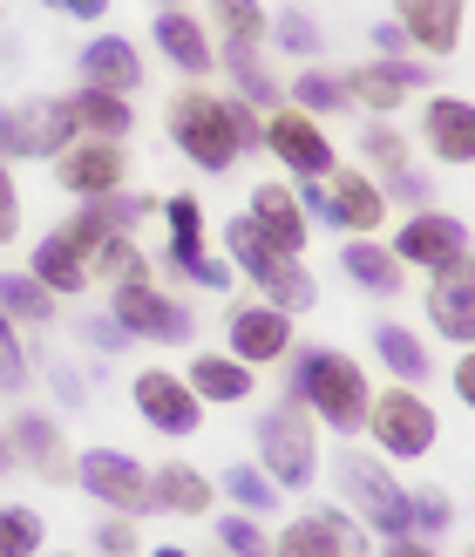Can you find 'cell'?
<instances>
[{
    "mask_svg": "<svg viewBox=\"0 0 475 557\" xmlns=\"http://www.w3.org/2000/svg\"><path fill=\"white\" fill-rule=\"evenodd\" d=\"M380 190H387V205H408V211H428V205H435V177H428V171H414V163L387 171Z\"/></svg>",
    "mask_w": 475,
    "mask_h": 557,
    "instance_id": "cell-44",
    "label": "cell"
},
{
    "mask_svg": "<svg viewBox=\"0 0 475 557\" xmlns=\"http://www.w3.org/2000/svg\"><path fill=\"white\" fill-rule=\"evenodd\" d=\"M27 381H35V360H27V347H21V326L0 320V395H21Z\"/></svg>",
    "mask_w": 475,
    "mask_h": 557,
    "instance_id": "cell-43",
    "label": "cell"
},
{
    "mask_svg": "<svg viewBox=\"0 0 475 557\" xmlns=\"http://www.w3.org/2000/svg\"><path fill=\"white\" fill-rule=\"evenodd\" d=\"M340 272L353 278L360 293H374V299H395V293H401V278H408L401 259L387 252L380 238H347V245H340Z\"/></svg>",
    "mask_w": 475,
    "mask_h": 557,
    "instance_id": "cell-27",
    "label": "cell"
},
{
    "mask_svg": "<svg viewBox=\"0 0 475 557\" xmlns=\"http://www.w3.org/2000/svg\"><path fill=\"white\" fill-rule=\"evenodd\" d=\"M422 306H428V326H435L449 347H475V252L455 259V265H441V272L428 278Z\"/></svg>",
    "mask_w": 475,
    "mask_h": 557,
    "instance_id": "cell-15",
    "label": "cell"
},
{
    "mask_svg": "<svg viewBox=\"0 0 475 557\" xmlns=\"http://www.w3.org/2000/svg\"><path fill=\"white\" fill-rule=\"evenodd\" d=\"M27 272L41 278V286L54 293V299H75V293H89V259L75 252V245L62 238V232H48L41 245H35V259H27Z\"/></svg>",
    "mask_w": 475,
    "mask_h": 557,
    "instance_id": "cell-29",
    "label": "cell"
},
{
    "mask_svg": "<svg viewBox=\"0 0 475 557\" xmlns=\"http://www.w3.org/2000/svg\"><path fill=\"white\" fill-rule=\"evenodd\" d=\"M217 544H225L232 557H272V537H265V523H259V517H245V510L217 517Z\"/></svg>",
    "mask_w": 475,
    "mask_h": 557,
    "instance_id": "cell-42",
    "label": "cell"
},
{
    "mask_svg": "<svg viewBox=\"0 0 475 557\" xmlns=\"http://www.w3.org/2000/svg\"><path fill=\"white\" fill-rule=\"evenodd\" d=\"M150 557H190V550H184V544H157Z\"/></svg>",
    "mask_w": 475,
    "mask_h": 557,
    "instance_id": "cell-58",
    "label": "cell"
},
{
    "mask_svg": "<svg viewBox=\"0 0 475 557\" xmlns=\"http://www.w3.org/2000/svg\"><path fill=\"white\" fill-rule=\"evenodd\" d=\"M272 48H286V54H299V62H313V54H320V21L313 14H305V8H286V14H272V35H265Z\"/></svg>",
    "mask_w": 475,
    "mask_h": 557,
    "instance_id": "cell-39",
    "label": "cell"
},
{
    "mask_svg": "<svg viewBox=\"0 0 475 557\" xmlns=\"http://www.w3.org/2000/svg\"><path fill=\"white\" fill-rule=\"evenodd\" d=\"M171 265L190 278V286H204V293H225L232 286V259H211L204 245H198V252H171Z\"/></svg>",
    "mask_w": 475,
    "mask_h": 557,
    "instance_id": "cell-45",
    "label": "cell"
},
{
    "mask_svg": "<svg viewBox=\"0 0 475 557\" xmlns=\"http://www.w3.org/2000/svg\"><path fill=\"white\" fill-rule=\"evenodd\" d=\"M41 8L68 14V21H102V14H109V0H41Z\"/></svg>",
    "mask_w": 475,
    "mask_h": 557,
    "instance_id": "cell-54",
    "label": "cell"
},
{
    "mask_svg": "<svg viewBox=\"0 0 475 557\" xmlns=\"http://www.w3.org/2000/svg\"><path fill=\"white\" fill-rule=\"evenodd\" d=\"M68 116H75V136H96V144H123V136L136 129L129 96H109V89H75Z\"/></svg>",
    "mask_w": 475,
    "mask_h": 557,
    "instance_id": "cell-28",
    "label": "cell"
},
{
    "mask_svg": "<svg viewBox=\"0 0 475 557\" xmlns=\"http://www.w3.org/2000/svg\"><path fill=\"white\" fill-rule=\"evenodd\" d=\"M251 225H259L278 252H299L305 259V238H313V218L299 211V198H292V184L286 177H265V184H251Z\"/></svg>",
    "mask_w": 475,
    "mask_h": 557,
    "instance_id": "cell-21",
    "label": "cell"
},
{
    "mask_svg": "<svg viewBox=\"0 0 475 557\" xmlns=\"http://www.w3.org/2000/svg\"><path fill=\"white\" fill-rule=\"evenodd\" d=\"M54 387H62V401H82V381H75V368H54Z\"/></svg>",
    "mask_w": 475,
    "mask_h": 557,
    "instance_id": "cell-56",
    "label": "cell"
},
{
    "mask_svg": "<svg viewBox=\"0 0 475 557\" xmlns=\"http://www.w3.org/2000/svg\"><path fill=\"white\" fill-rule=\"evenodd\" d=\"M449 381H455V395H462V408L475 414V347H462V360L449 368Z\"/></svg>",
    "mask_w": 475,
    "mask_h": 557,
    "instance_id": "cell-53",
    "label": "cell"
},
{
    "mask_svg": "<svg viewBox=\"0 0 475 557\" xmlns=\"http://www.w3.org/2000/svg\"><path fill=\"white\" fill-rule=\"evenodd\" d=\"M82 341H89V347H102V354H116V347H129V333H123L116 320L102 313V320H82Z\"/></svg>",
    "mask_w": 475,
    "mask_h": 557,
    "instance_id": "cell-52",
    "label": "cell"
},
{
    "mask_svg": "<svg viewBox=\"0 0 475 557\" xmlns=\"http://www.w3.org/2000/svg\"><path fill=\"white\" fill-rule=\"evenodd\" d=\"M109 320H116L129 341H150V347H190V333H198V313L177 299L150 286V278H129V286L109 293Z\"/></svg>",
    "mask_w": 475,
    "mask_h": 557,
    "instance_id": "cell-7",
    "label": "cell"
},
{
    "mask_svg": "<svg viewBox=\"0 0 475 557\" xmlns=\"http://www.w3.org/2000/svg\"><path fill=\"white\" fill-rule=\"evenodd\" d=\"M184 381H190V395H198L204 408H238V401H251V387H259V368L198 347V354H190V368H184Z\"/></svg>",
    "mask_w": 475,
    "mask_h": 557,
    "instance_id": "cell-24",
    "label": "cell"
},
{
    "mask_svg": "<svg viewBox=\"0 0 475 557\" xmlns=\"http://www.w3.org/2000/svg\"><path fill=\"white\" fill-rule=\"evenodd\" d=\"M468 483H475V462H468Z\"/></svg>",
    "mask_w": 475,
    "mask_h": 557,
    "instance_id": "cell-59",
    "label": "cell"
},
{
    "mask_svg": "<svg viewBox=\"0 0 475 557\" xmlns=\"http://www.w3.org/2000/svg\"><path fill=\"white\" fill-rule=\"evenodd\" d=\"M380 557H441L435 544H422V537H387V550Z\"/></svg>",
    "mask_w": 475,
    "mask_h": 557,
    "instance_id": "cell-55",
    "label": "cell"
},
{
    "mask_svg": "<svg viewBox=\"0 0 475 557\" xmlns=\"http://www.w3.org/2000/svg\"><path fill=\"white\" fill-rule=\"evenodd\" d=\"M360 157H367L380 177H387V171H401V163H414V157H408V136L387 123V116H374V123H367V136H360Z\"/></svg>",
    "mask_w": 475,
    "mask_h": 557,
    "instance_id": "cell-40",
    "label": "cell"
},
{
    "mask_svg": "<svg viewBox=\"0 0 475 557\" xmlns=\"http://www.w3.org/2000/svg\"><path fill=\"white\" fill-rule=\"evenodd\" d=\"M157 211H163V225H171V252H198L204 245V205L190 198V190H171Z\"/></svg>",
    "mask_w": 475,
    "mask_h": 557,
    "instance_id": "cell-37",
    "label": "cell"
},
{
    "mask_svg": "<svg viewBox=\"0 0 475 557\" xmlns=\"http://www.w3.org/2000/svg\"><path fill=\"white\" fill-rule=\"evenodd\" d=\"M225 354L245 360V368H265V360H286L292 354V313H278V306H232L225 313Z\"/></svg>",
    "mask_w": 475,
    "mask_h": 557,
    "instance_id": "cell-14",
    "label": "cell"
},
{
    "mask_svg": "<svg viewBox=\"0 0 475 557\" xmlns=\"http://www.w3.org/2000/svg\"><path fill=\"white\" fill-rule=\"evenodd\" d=\"M150 496H157V510H171V517H211V476L198 462H157L150 469Z\"/></svg>",
    "mask_w": 475,
    "mask_h": 557,
    "instance_id": "cell-25",
    "label": "cell"
},
{
    "mask_svg": "<svg viewBox=\"0 0 475 557\" xmlns=\"http://www.w3.org/2000/svg\"><path fill=\"white\" fill-rule=\"evenodd\" d=\"M163 129H171L177 157L198 163L204 177H225L232 163L245 157V150H238V129H232V102L211 96V89H198V82L171 96V109H163Z\"/></svg>",
    "mask_w": 475,
    "mask_h": 557,
    "instance_id": "cell-4",
    "label": "cell"
},
{
    "mask_svg": "<svg viewBox=\"0 0 475 557\" xmlns=\"http://www.w3.org/2000/svg\"><path fill=\"white\" fill-rule=\"evenodd\" d=\"M0 320L14 326H48L54 320V293L35 272H0Z\"/></svg>",
    "mask_w": 475,
    "mask_h": 557,
    "instance_id": "cell-32",
    "label": "cell"
},
{
    "mask_svg": "<svg viewBox=\"0 0 475 557\" xmlns=\"http://www.w3.org/2000/svg\"><path fill=\"white\" fill-rule=\"evenodd\" d=\"M96 205L109 218V232H123V238H136V225L157 211V198H129V190H109V198H96Z\"/></svg>",
    "mask_w": 475,
    "mask_h": 557,
    "instance_id": "cell-46",
    "label": "cell"
},
{
    "mask_svg": "<svg viewBox=\"0 0 475 557\" xmlns=\"http://www.w3.org/2000/svg\"><path fill=\"white\" fill-rule=\"evenodd\" d=\"M204 27L225 35V48H259L272 35V8H265V0H211Z\"/></svg>",
    "mask_w": 475,
    "mask_h": 557,
    "instance_id": "cell-31",
    "label": "cell"
},
{
    "mask_svg": "<svg viewBox=\"0 0 475 557\" xmlns=\"http://www.w3.org/2000/svg\"><path fill=\"white\" fill-rule=\"evenodd\" d=\"M14 469H21V462H14V442L0 435V476H14Z\"/></svg>",
    "mask_w": 475,
    "mask_h": 557,
    "instance_id": "cell-57",
    "label": "cell"
},
{
    "mask_svg": "<svg viewBox=\"0 0 475 557\" xmlns=\"http://www.w3.org/2000/svg\"><path fill=\"white\" fill-rule=\"evenodd\" d=\"M326 190H333V232H347V238H374L387 225V211H395L380 177H367L360 163H340V171L326 177Z\"/></svg>",
    "mask_w": 475,
    "mask_h": 557,
    "instance_id": "cell-18",
    "label": "cell"
},
{
    "mask_svg": "<svg viewBox=\"0 0 475 557\" xmlns=\"http://www.w3.org/2000/svg\"><path fill=\"white\" fill-rule=\"evenodd\" d=\"M387 252H395L401 259V272H441V265H455V259H468L475 252V232L462 225V218L455 211H408L401 218V232L395 238H387Z\"/></svg>",
    "mask_w": 475,
    "mask_h": 557,
    "instance_id": "cell-8",
    "label": "cell"
},
{
    "mask_svg": "<svg viewBox=\"0 0 475 557\" xmlns=\"http://www.w3.org/2000/svg\"><path fill=\"white\" fill-rule=\"evenodd\" d=\"M286 89H292V109H305V116H320V123L333 116V109H347V75H333L320 62H305Z\"/></svg>",
    "mask_w": 475,
    "mask_h": 557,
    "instance_id": "cell-34",
    "label": "cell"
},
{
    "mask_svg": "<svg viewBox=\"0 0 475 557\" xmlns=\"http://www.w3.org/2000/svg\"><path fill=\"white\" fill-rule=\"evenodd\" d=\"M408 517H414V531H422V537H441L455 523V504H449V490L422 483V490H408Z\"/></svg>",
    "mask_w": 475,
    "mask_h": 557,
    "instance_id": "cell-41",
    "label": "cell"
},
{
    "mask_svg": "<svg viewBox=\"0 0 475 557\" xmlns=\"http://www.w3.org/2000/svg\"><path fill=\"white\" fill-rule=\"evenodd\" d=\"M225 496H232V504H238L245 517H272L286 490H278V483L265 476L259 462H232V469H225Z\"/></svg>",
    "mask_w": 475,
    "mask_h": 557,
    "instance_id": "cell-35",
    "label": "cell"
},
{
    "mask_svg": "<svg viewBox=\"0 0 475 557\" xmlns=\"http://www.w3.org/2000/svg\"><path fill=\"white\" fill-rule=\"evenodd\" d=\"M468 557H475V544H468Z\"/></svg>",
    "mask_w": 475,
    "mask_h": 557,
    "instance_id": "cell-61",
    "label": "cell"
},
{
    "mask_svg": "<svg viewBox=\"0 0 475 557\" xmlns=\"http://www.w3.org/2000/svg\"><path fill=\"white\" fill-rule=\"evenodd\" d=\"M225 259H232V272L251 278V293H259L265 306H278V313H313V306H320V278L305 272V259L278 252L245 211L225 225Z\"/></svg>",
    "mask_w": 475,
    "mask_h": 557,
    "instance_id": "cell-2",
    "label": "cell"
},
{
    "mask_svg": "<svg viewBox=\"0 0 475 557\" xmlns=\"http://www.w3.org/2000/svg\"><path fill=\"white\" fill-rule=\"evenodd\" d=\"M272 557H347V550H340V504L292 517L286 531L272 537Z\"/></svg>",
    "mask_w": 475,
    "mask_h": 557,
    "instance_id": "cell-30",
    "label": "cell"
},
{
    "mask_svg": "<svg viewBox=\"0 0 475 557\" xmlns=\"http://www.w3.org/2000/svg\"><path fill=\"white\" fill-rule=\"evenodd\" d=\"M48 517L35 504H0V557H41Z\"/></svg>",
    "mask_w": 475,
    "mask_h": 557,
    "instance_id": "cell-36",
    "label": "cell"
},
{
    "mask_svg": "<svg viewBox=\"0 0 475 557\" xmlns=\"http://www.w3.org/2000/svg\"><path fill=\"white\" fill-rule=\"evenodd\" d=\"M129 401H136V414H143L157 435H171V442L204 429V401L190 395V381L171 374V368H143V374L129 381Z\"/></svg>",
    "mask_w": 475,
    "mask_h": 557,
    "instance_id": "cell-12",
    "label": "cell"
},
{
    "mask_svg": "<svg viewBox=\"0 0 475 557\" xmlns=\"http://www.w3.org/2000/svg\"><path fill=\"white\" fill-rule=\"evenodd\" d=\"M75 483L96 496V504H109L116 517H143L157 510V496H150V469L123 456V449H89V456H75Z\"/></svg>",
    "mask_w": 475,
    "mask_h": 557,
    "instance_id": "cell-11",
    "label": "cell"
},
{
    "mask_svg": "<svg viewBox=\"0 0 475 557\" xmlns=\"http://www.w3.org/2000/svg\"><path fill=\"white\" fill-rule=\"evenodd\" d=\"M14 232H21V190L8 177V163H0V245H8Z\"/></svg>",
    "mask_w": 475,
    "mask_h": 557,
    "instance_id": "cell-51",
    "label": "cell"
},
{
    "mask_svg": "<svg viewBox=\"0 0 475 557\" xmlns=\"http://www.w3.org/2000/svg\"><path fill=\"white\" fill-rule=\"evenodd\" d=\"M414 89H428V69L414 62H387V54H374V62H360L353 75H347V102H360L367 116H395V109H408L414 102Z\"/></svg>",
    "mask_w": 475,
    "mask_h": 557,
    "instance_id": "cell-16",
    "label": "cell"
},
{
    "mask_svg": "<svg viewBox=\"0 0 475 557\" xmlns=\"http://www.w3.org/2000/svg\"><path fill=\"white\" fill-rule=\"evenodd\" d=\"M54 557H75V550H54Z\"/></svg>",
    "mask_w": 475,
    "mask_h": 557,
    "instance_id": "cell-60",
    "label": "cell"
},
{
    "mask_svg": "<svg viewBox=\"0 0 475 557\" xmlns=\"http://www.w3.org/2000/svg\"><path fill=\"white\" fill-rule=\"evenodd\" d=\"M367 435H374L380 462H422L441 442V414H435V401L422 395V387L395 381V387H380V395L367 401Z\"/></svg>",
    "mask_w": 475,
    "mask_h": 557,
    "instance_id": "cell-5",
    "label": "cell"
},
{
    "mask_svg": "<svg viewBox=\"0 0 475 557\" xmlns=\"http://www.w3.org/2000/svg\"><path fill=\"white\" fill-rule=\"evenodd\" d=\"M292 198H299V211L313 218V225H333V190H326V177H299Z\"/></svg>",
    "mask_w": 475,
    "mask_h": 557,
    "instance_id": "cell-48",
    "label": "cell"
},
{
    "mask_svg": "<svg viewBox=\"0 0 475 557\" xmlns=\"http://www.w3.org/2000/svg\"><path fill=\"white\" fill-rule=\"evenodd\" d=\"M326 469H333V490H340V510H353L374 537H414L408 490H401V476H395V469H387L374 449L347 442V449L333 456Z\"/></svg>",
    "mask_w": 475,
    "mask_h": 557,
    "instance_id": "cell-3",
    "label": "cell"
},
{
    "mask_svg": "<svg viewBox=\"0 0 475 557\" xmlns=\"http://www.w3.org/2000/svg\"><path fill=\"white\" fill-rule=\"evenodd\" d=\"M157 54L171 62L184 82H204L217 69V41H211V27L198 14H184V8H163L157 14Z\"/></svg>",
    "mask_w": 475,
    "mask_h": 557,
    "instance_id": "cell-20",
    "label": "cell"
},
{
    "mask_svg": "<svg viewBox=\"0 0 475 557\" xmlns=\"http://www.w3.org/2000/svg\"><path fill=\"white\" fill-rule=\"evenodd\" d=\"M89 278H102L109 293L116 286H129V278H150V259H143V245L136 238H123V232H109L96 252H89Z\"/></svg>",
    "mask_w": 475,
    "mask_h": 557,
    "instance_id": "cell-33",
    "label": "cell"
},
{
    "mask_svg": "<svg viewBox=\"0 0 475 557\" xmlns=\"http://www.w3.org/2000/svg\"><path fill=\"white\" fill-rule=\"evenodd\" d=\"M374 48L387 54V62H408V54H414V41L401 35V21H395V14H387V21H374Z\"/></svg>",
    "mask_w": 475,
    "mask_h": 557,
    "instance_id": "cell-50",
    "label": "cell"
},
{
    "mask_svg": "<svg viewBox=\"0 0 475 557\" xmlns=\"http://www.w3.org/2000/svg\"><path fill=\"white\" fill-rule=\"evenodd\" d=\"M8 442H14V462L35 469L41 483H68V476H75V456H68L62 429H54V414H14V422H8Z\"/></svg>",
    "mask_w": 475,
    "mask_h": 557,
    "instance_id": "cell-22",
    "label": "cell"
},
{
    "mask_svg": "<svg viewBox=\"0 0 475 557\" xmlns=\"http://www.w3.org/2000/svg\"><path fill=\"white\" fill-rule=\"evenodd\" d=\"M62 238L75 245V252H82V259H89V252H96V245L109 238V218H102V205H82V211L68 218V225H62Z\"/></svg>",
    "mask_w": 475,
    "mask_h": 557,
    "instance_id": "cell-47",
    "label": "cell"
},
{
    "mask_svg": "<svg viewBox=\"0 0 475 557\" xmlns=\"http://www.w3.org/2000/svg\"><path fill=\"white\" fill-rule=\"evenodd\" d=\"M265 150L278 157L286 177H333L340 171V150H333L326 123L305 116V109H272L265 116Z\"/></svg>",
    "mask_w": 475,
    "mask_h": 557,
    "instance_id": "cell-10",
    "label": "cell"
},
{
    "mask_svg": "<svg viewBox=\"0 0 475 557\" xmlns=\"http://www.w3.org/2000/svg\"><path fill=\"white\" fill-rule=\"evenodd\" d=\"M96 550L102 557H136V550H143V537H136V523H102V531H96Z\"/></svg>",
    "mask_w": 475,
    "mask_h": 557,
    "instance_id": "cell-49",
    "label": "cell"
},
{
    "mask_svg": "<svg viewBox=\"0 0 475 557\" xmlns=\"http://www.w3.org/2000/svg\"><path fill=\"white\" fill-rule=\"evenodd\" d=\"M292 401L313 414L320 429L360 435V429H367L374 387H367V368H360L353 354H340V347H305V354H292Z\"/></svg>",
    "mask_w": 475,
    "mask_h": 557,
    "instance_id": "cell-1",
    "label": "cell"
},
{
    "mask_svg": "<svg viewBox=\"0 0 475 557\" xmlns=\"http://www.w3.org/2000/svg\"><path fill=\"white\" fill-rule=\"evenodd\" d=\"M217 62L232 69V82H238V102H251V109H259V102H272V96H278V82L265 75L259 48H225V54H217Z\"/></svg>",
    "mask_w": 475,
    "mask_h": 557,
    "instance_id": "cell-38",
    "label": "cell"
},
{
    "mask_svg": "<svg viewBox=\"0 0 475 557\" xmlns=\"http://www.w3.org/2000/svg\"><path fill=\"white\" fill-rule=\"evenodd\" d=\"M82 89H109V96H136L143 89V54H136L129 35H96L82 48Z\"/></svg>",
    "mask_w": 475,
    "mask_h": 557,
    "instance_id": "cell-23",
    "label": "cell"
},
{
    "mask_svg": "<svg viewBox=\"0 0 475 557\" xmlns=\"http://www.w3.org/2000/svg\"><path fill=\"white\" fill-rule=\"evenodd\" d=\"M68 144H75L68 96H35V102L0 109V163L8 157H62Z\"/></svg>",
    "mask_w": 475,
    "mask_h": 557,
    "instance_id": "cell-9",
    "label": "cell"
},
{
    "mask_svg": "<svg viewBox=\"0 0 475 557\" xmlns=\"http://www.w3.org/2000/svg\"><path fill=\"white\" fill-rule=\"evenodd\" d=\"M422 144L435 163H475V102L468 96H428L422 102Z\"/></svg>",
    "mask_w": 475,
    "mask_h": 557,
    "instance_id": "cell-19",
    "label": "cell"
},
{
    "mask_svg": "<svg viewBox=\"0 0 475 557\" xmlns=\"http://www.w3.org/2000/svg\"><path fill=\"white\" fill-rule=\"evenodd\" d=\"M395 21H401V35L414 41V54H428V62H449V54L462 48L468 0H395Z\"/></svg>",
    "mask_w": 475,
    "mask_h": 557,
    "instance_id": "cell-17",
    "label": "cell"
},
{
    "mask_svg": "<svg viewBox=\"0 0 475 557\" xmlns=\"http://www.w3.org/2000/svg\"><path fill=\"white\" fill-rule=\"evenodd\" d=\"M54 177H62L68 198L96 205V198H109V190H123V177H129V150H123V144H96V136H75V144L54 157Z\"/></svg>",
    "mask_w": 475,
    "mask_h": 557,
    "instance_id": "cell-13",
    "label": "cell"
},
{
    "mask_svg": "<svg viewBox=\"0 0 475 557\" xmlns=\"http://www.w3.org/2000/svg\"><path fill=\"white\" fill-rule=\"evenodd\" d=\"M259 469L278 490H305L320 476V422L292 395L259 414Z\"/></svg>",
    "mask_w": 475,
    "mask_h": 557,
    "instance_id": "cell-6",
    "label": "cell"
},
{
    "mask_svg": "<svg viewBox=\"0 0 475 557\" xmlns=\"http://www.w3.org/2000/svg\"><path fill=\"white\" fill-rule=\"evenodd\" d=\"M374 360L387 374H395L401 387H422L428 374H435V354H428V341L414 326H395V320H380L374 326Z\"/></svg>",
    "mask_w": 475,
    "mask_h": 557,
    "instance_id": "cell-26",
    "label": "cell"
}]
</instances>
